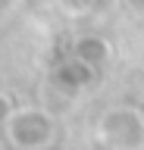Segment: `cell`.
Wrapping results in <instances>:
<instances>
[{
  "label": "cell",
  "instance_id": "1",
  "mask_svg": "<svg viewBox=\"0 0 144 150\" xmlns=\"http://www.w3.org/2000/svg\"><path fill=\"white\" fill-rule=\"evenodd\" d=\"M97 141L104 147H141L144 144V116L135 106H110L97 122Z\"/></svg>",
  "mask_w": 144,
  "mask_h": 150
},
{
  "label": "cell",
  "instance_id": "4",
  "mask_svg": "<svg viewBox=\"0 0 144 150\" xmlns=\"http://www.w3.org/2000/svg\"><path fill=\"white\" fill-rule=\"evenodd\" d=\"M113 53H116L113 44L100 35H82L75 41V47H72V56H78V59H85L91 66H106L113 59Z\"/></svg>",
  "mask_w": 144,
  "mask_h": 150
},
{
  "label": "cell",
  "instance_id": "3",
  "mask_svg": "<svg viewBox=\"0 0 144 150\" xmlns=\"http://www.w3.org/2000/svg\"><path fill=\"white\" fill-rule=\"evenodd\" d=\"M94 78H97V66L85 63V59H78V56H72V59H66V63H60L57 69H53L57 88H63V91H69V94L88 91V88L94 84Z\"/></svg>",
  "mask_w": 144,
  "mask_h": 150
},
{
  "label": "cell",
  "instance_id": "2",
  "mask_svg": "<svg viewBox=\"0 0 144 150\" xmlns=\"http://www.w3.org/2000/svg\"><path fill=\"white\" fill-rule=\"evenodd\" d=\"M6 138L16 147H47L53 141V119L44 110H19L10 112Z\"/></svg>",
  "mask_w": 144,
  "mask_h": 150
},
{
  "label": "cell",
  "instance_id": "6",
  "mask_svg": "<svg viewBox=\"0 0 144 150\" xmlns=\"http://www.w3.org/2000/svg\"><path fill=\"white\" fill-rule=\"evenodd\" d=\"M10 112H13L10 100H6V97H3V94H0V122H3V119H10Z\"/></svg>",
  "mask_w": 144,
  "mask_h": 150
},
{
  "label": "cell",
  "instance_id": "5",
  "mask_svg": "<svg viewBox=\"0 0 144 150\" xmlns=\"http://www.w3.org/2000/svg\"><path fill=\"white\" fill-rule=\"evenodd\" d=\"M57 3H60V9L66 16H88L97 0H57Z\"/></svg>",
  "mask_w": 144,
  "mask_h": 150
}]
</instances>
